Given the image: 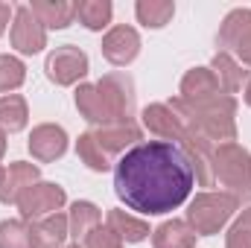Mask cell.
Segmentation results:
<instances>
[{
	"instance_id": "6da1fadb",
	"label": "cell",
	"mask_w": 251,
	"mask_h": 248,
	"mask_svg": "<svg viewBox=\"0 0 251 248\" xmlns=\"http://www.w3.org/2000/svg\"><path fill=\"white\" fill-rule=\"evenodd\" d=\"M193 167L170 140H146L126 152L114 167V193L126 207L161 216L181 207L193 193Z\"/></svg>"
},
{
	"instance_id": "7a4b0ae2",
	"label": "cell",
	"mask_w": 251,
	"mask_h": 248,
	"mask_svg": "<svg viewBox=\"0 0 251 248\" xmlns=\"http://www.w3.org/2000/svg\"><path fill=\"white\" fill-rule=\"evenodd\" d=\"M170 108L178 114V120L199 131L204 140H237V99L228 94H213L204 99H181L176 97Z\"/></svg>"
},
{
	"instance_id": "3957f363",
	"label": "cell",
	"mask_w": 251,
	"mask_h": 248,
	"mask_svg": "<svg viewBox=\"0 0 251 248\" xmlns=\"http://www.w3.org/2000/svg\"><path fill=\"white\" fill-rule=\"evenodd\" d=\"M240 210V198L234 193H199L187 207V222L196 237H213L219 234L228 219Z\"/></svg>"
},
{
	"instance_id": "277c9868",
	"label": "cell",
	"mask_w": 251,
	"mask_h": 248,
	"mask_svg": "<svg viewBox=\"0 0 251 248\" xmlns=\"http://www.w3.org/2000/svg\"><path fill=\"white\" fill-rule=\"evenodd\" d=\"M213 178H219L228 193L240 201L251 196V152L240 143H219L213 149Z\"/></svg>"
},
{
	"instance_id": "5b68a950",
	"label": "cell",
	"mask_w": 251,
	"mask_h": 248,
	"mask_svg": "<svg viewBox=\"0 0 251 248\" xmlns=\"http://www.w3.org/2000/svg\"><path fill=\"white\" fill-rule=\"evenodd\" d=\"M64 201H67L64 187L50 184V181H38V184H32V187L24 190V196L18 198V210H21L24 222H32V219L59 213L64 207Z\"/></svg>"
},
{
	"instance_id": "8992f818",
	"label": "cell",
	"mask_w": 251,
	"mask_h": 248,
	"mask_svg": "<svg viewBox=\"0 0 251 248\" xmlns=\"http://www.w3.org/2000/svg\"><path fill=\"white\" fill-rule=\"evenodd\" d=\"M88 56L79 50V47H73V44H64V47H56L50 56H47V64H44V70H47V76H50V82H56V85H76L79 79H85L88 76Z\"/></svg>"
},
{
	"instance_id": "52a82bcc",
	"label": "cell",
	"mask_w": 251,
	"mask_h": 248,
	"mask_svg": "<svg viewBox=\"0 0 251 248\" xmlns=\"http://www.w3.org/2000/svg\"><path fill=\"white\" fill-rule=\"evenodd\" d=\"M12 47L24 56H35L47 47V29L44 24L32 15L29 6H18L15 18H12Z\"/></svg>"
},
{
	"instance_id": "ba28073f",
	"label": "cell",
	"mask_w": 251,
	"mask_h": 248,
	"mask_svg": "<svg viewBox=\"0 0 251 248\" xmlns=\"http://www.w3.org/2000/svg\"><path fill=\"white\" fill-rule=\"evenodd\" d=\"M114 123H126L131 120V111H134V82L126 76V73H108L97 82Z\"/></svg>"
},
{
	"instance_id": "9c48e42d",
	"label": "cell",
	"mask_w": 251,
	"mask_h": 248,
	"mask_svg": "<svg viewBox=\"0 0 251 248\" xmlns=\"http://www.w3.org/2000/svg\"><path fill=\"white\" fill-rule=\"evenodd\" d=\"M137 53H140V35H137V29L120 24V26H114V29L105 32V38H102V56L114 67L131 64L137 59Z\"/></svg>"
},
{
	"instance_id": "30bf717a",
	"label": "cell",
	"mask_w": 251,
	"mask_h": 248,
	"mask_svg": "<svg viewBox=\"0 0 251 248\" xmlns=\"http://www.w3.org/2000/svg\"><path fill=\"white\" fill-rule=\"evenodd\" d=\"M29 152L41 164H50V161L62 158L64 152H67V134H64V128L56 123L35 125L32 134H29Z\"/></svg>"
},
{
	"instance_id": "8fae6325",
	"label": "cell",
	"mask_w": 251,
	"mask_h": 248,
	"mask_svg": "<svg viewBox=\"0 0 251 248\" xmlns=\"http://www.w3.org/2000/svg\"><path fill=\"white\" fill-rule=\"evenodd\" d=\"M29 228V243L32 248H64V240L70 237V225L64 213H50L41 219L26 222Z\"/></svg>"
},
{
	"instance_id": "7c38bea8",
	"label": "cell",
	"mask_w": 251,
	"mask_h": 248,
	"mask_svg": "<svg viewBox=\"0 0 251 248\" xmlns=\"http://www.w3.org/2000/svg\"><path fill=\"white\" fill-rule=\"evenodd\" d=\"M38 175L41 170L35 164H26V161H15L3 170V178H0V201L3 204H18V198L24 196V190L32 184H38Z\"/></svg>"
},
{
	"instance_id": "4fadbf2b",
	"label": "cell",
	"mask_w": 251,
	"mask_h": 248,
	"mask_svg": "<svg viewBox=\"0 0 251 248\" xmlns=\"http://www.w3.org/2000/svg\"><path fill=\"white\" fill-rule=\"evenodd\" d=\"M91 134H94V140L102 146V152H105L108 158L117 155V152H128V146H137V140L143 137L140 125L134 123V120L102 125V128H94Z\"/></svg>"
},
{
	"instance_id": "5bb4252c",
	"label": "cell",
	"mask_w": 251,
	"mask_h": 248,
	"mask_svg": "<svg viewBox=\"0 0 251 248\" xmlns=\"http://www.w3.org/2000/svg\"><path fill=\"white\" fill-rule=\"evenodd\" d=\"M143 125L152 134H158V137H164L170 143H178V137L187 128V125L178 120V114L170 105H164V102H155V105H146L143 108Z\"/></svg>"
},
{
	"instance_id": "9a60e30c",
	"label": "cell",
	"mask_w": 251,
	"mask_h": 248,
	"mask_svg": "<svg viewBox=\"0 0 251 248\" xmlns=\"http://www.w3.org/2000/svg\"><path fill=\"white\" fill-rule=\"evenodd\" d=\"M73 99H76L79 114H82L91 125L102 128V125L114 123V117H111V111H108V105H105V99H102V94H100V88H97V85L82 82V85L76 88V97H73Z\"/></svg>"
},
{
	"instance_id": "2e32d148",
	"label": "cell",
	"mask_w": 251,
	"mask_h": 248,
	"mask_svg": "<svg viewBox=\"0 0 251 248\" xmlns=\"http://www.w3.org/2000/svg\"><path fill=\"white\" fill-rule=\"evenodd\" d=\"M29 9L44 24V29H64L76 18V3H67V0H32Z\"/></svg>"
},
{
	"instance_id": "e0dca14e",
	"label": "cell",
	"mask_w": 251,
	"mask_h": 248,
	"mask_svg": "<svg viewBox=\"0 0 251 248\" xmlns=\"http://www.w3.org/2000/svg\"><path fill=\"white\" fill-rule=\"evenodd\" d=\"M155 248H196V231L184 219H167L152 231Z\"/></svg>"
},
{
	"instance_id": "ac0fdd59",
	"label": "cell",
	"mask_w": 251,
	"mask_h": 248,
	"mask_svg": "<svg viewBox=\"0 0 251 248\" xmlns=\"http://www.w3.org/2000/svg\"><path fill=\"white\" fill-rule=\"evenodd\" d=\"M102 222V213L94 201H73L70 213H67V225H70V237L76 243H85Z\"/></svg>"
},
{
	"instance_id": "d6986e66",
	"label": "cell",
	"mask_w": 251,
	"mask_h": 248,
	"mask_svg": "<svg viewBox=\"0 0 251 248\" xmlns=\"http://www.w3.org/2000/svg\"><path fill=\"white\" fill-rule=\"evenodd\" d=\"M105 228H108L120 243H143V240L152 234L143 219H134L131 213H126L120 207L108 210V225H105Z\"/></svg>"
},
{
	"instance_id": "ffe728a7",
	"label": "cell",
	"mask_w": 251,
	"mask_h": 248,
	"mask_svg": "<svg viewBox=\"0 0 251 248\" xmlns=\"http://www.w3.org/2000/svg\"><path fill=\"white\" fill-rule=\"evenodd\" d=\"M210 70L216 73V82H219V91H225L228 97L243 91V82H246V70L237 64V59L231 53H216L213 62H210Z\"/></svg>"
},
{
	"instance_id": "44dd1931",
	"label": "cell",
	"mask_w": 251,
	"mask_h": 248,
	"mask_svg": "<svg viewBox=\"0 0 251 248\" xmlns=\"http://www.w3.org/2000/svg\"><path fill=\"white\" fill-rule=\"evenodd\" d=\"M251 29V9H234L228 12V18L219 26L216 44L222 47V53H234V47L240 44V38Z\"/></svg>"
},
{
	"instance_id": "7402d4cb",
	"label": "cell",
	"mask_w": 251,
	"mask_h": 248,
	"mask_svg": "<svg viewBox=\"0 0 251 248\" xmlns=\"http://www.w3.org/2000/svg\"><path fill=\"white\" fill-rule=\"evenodd\" d=\"M219 94V82H216V73L210 67H193L184 73L181 79V99H204V97H213Z\"/></svg>"
},
{
	"instance_id": "603a6c76",
	"label": "cell",
	"mask_w": 251,
	"mask_h": 248,
	"mask_svg": "<svg viewBox=\"0 0 251 248\" xmlns=\"http://www.w3.org/2000/svg\"><path fill=\"white\" fill-rule=\"evenodd\" d=\"M134 15H137V21H140L146 29H161V26H167V24L173 21L176 3H173V0H137Z\"/></svg>"
},
{
	"instance_id": "cb8c5ba5",
	"label": "cell",
	"mask_w": 251,
	"mask_h": 248,
	"mask_svg": "<svg viewBox=\"0 0 251 248\" xmlns=\"http://www.w3.org/2000/svg\"><path fill=\"white\" fill-rule=\"evenodd\" d=\"M29 120V108L26 99L18 94H6L0 97V128L3 131H21Z\"/></svg>"
},
{
	"instance_id": "d4e9b609",
	"label": "cell",
	"mask_w": 251,
	"mask_h": 248,
	"mask_svg": "<svg viewBox=\"0 0 251 248\" xmlns=\"http://www.w3.org/2000/svg\"><path fill=\"white\" fill-rule=\"evenodd\" d=\"M111 3L108 0H79L76 3V18H79V24L82 26H88V29H105L108 24H111Z\"/></svg>"
},
{
	"instance_id": "484cf974",
	"label": "cell",
	"mask_w": 251,
	"mask_h": 248,
	"mask_svg": "<svg viewBox=\"0 0 251 248\" xmlns=\"http://www.w3.org/2000/svg\"><path fill=\"white\" fill-rule=\"evenodd\" d=\"M76 155H79V161H82L88 170H94V173H108V170H111V158L102 152V146L94 140L91 131L79 134V140H76Z\"/></svg>"
},
{
	"instance_id": "4316f807",
	"label": "cell",
	"mask_w": 251,
	"mask_h": 248,
	"mask_svg": "<svg viewBox=\"0 0 251 248\" xmlns=\"http://www.w3.org/2000/svg\"><path fill=\"white\" fill-rule=\"evenodd\" d=\"M0 248H32L29 228L24 219H3L0 222Z\"/></svg>"
},
{
	"instance_id": "83f0119b",
	"label": "cell",
	"mask_w": 251,
	"mask_h": 248,
	"mask_svg": "<svg viewBox=\"0 0 251 248\" xmlns=\"http://www.w3.org/2000/svg\"><path fill=\"white\" fill-rule=\"evenodd\" d=\"M26 79V67L15 56H0V94H9L15 88H21Z\"/></svg>"
},
{
	"instance_id": "f1b7e54d",
	"label": "cell",
	"mask_w": 251,
	"mask_h": 248,
	"mask_svg": "<svg viewBox=\"0 0 251 248\" xmlns=\"http://www.w3.org/2000/svg\"><path fill=\"white\" fill-rule=\"evenodd\" d=\"M225 248H251V207H246L228 231Z\"/></svg>"
},
{
	"instance_id": "f546056e",
	"label": "cell",
	"mask_w": 251,
	"mask_h": 248,
	"mask_svg": "<svg viewBox=\"0 0 251 248\" xmlns=\"http://www.w3.org/2000/svg\"><path fill=\"white\" fill-rule=\"evenodd\" d=\"M82 248H123V243H120L108 228H97V231L85 240V246Z\"/></svg>"
},
{
	"instance_id": "4dcf8cb0",
	"label": "cell",
	"mask_w": 251,
	"mask_h": 248,
	"mask_svg": "<svg viewBox=\"0 0 251 248\" xmlns=\"http://www.w3.org/2000/svg\"><path fill=\"white\" fill-rule=\"evenodd\" d=\"M234 53L240 56V62L246 64V67H251V29L243 35V38H240V44L234 47Z\"/></svg>"
},
{
	"instance_id": "1f68e13d",
	"label": "cell",
	"mask_w": 251,
	"mask_h": 248,
	"mask_svg": "<svg viewBox=\"0 0 251 248\" xmlns=\"http://www.w3.org/2000/svg\"><path fill=\"white\" fill-rule=\"evenodd\" d=\"M9 18H15V9H12L9 3H0V35L6 32V24H9Z\"/></svg>"
},
{
	"instance_id": "d6a6232c",
	"label": "cell",
	"mask_w": 251,
	"mask_h": 248,
	"mask_svg": "<svg viewBox=\"0 0 251 248\" xmlns=\"http://www.w3.org/2000/svg\"><path fill=\"white\" fill-rule=\"evenodd\" d=\"M3 152H6V131L0 128V158H3Z\"/></svg>"
},
{
	"instance_id": "836d02e7",
	"label": "cell",
	"mask_w": 251,
	"mask_h": 248,
	"mask_svg": "<svg viewBox=\"0 0 251 248\" xmlns=\"http://www.w3.org/2000/svg\"><path fill=\"white\" fill-rule=\"evenodd\" d=\"M246 102H249V105H251V82H249V85H246Z\"/></svg>"
},
{
	"instance_id": "e575fe53",
	"label": "cell",
	"mask_w": 251,
	"mask_h": 248,
	"mask_svg": "<svg viewBox=\"0 0 251 248\" xmlns=\"http://www.w3.org/2000/svg\"><path fill=\"white\" fill-rule=\"evenodd\" d=\"M64 248H82V246H79V243H73V246H64Z\"/></svg>"
},
{
	"instance_id": "d590c367",
	"label": "cell",
	"mask_w": 251,
	"mask_h": 248,
	"mask_svg": "<svg viewBox=\"0 0 251 248\" xmlns=\"http://www.w3.org/2000/svg\"><path fill=\"white\" fill-rule=\"evenodd\" d=\"M0 178H3V167H0Z\"/></svg>"
}]
</instances>
